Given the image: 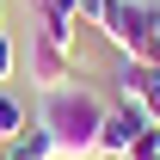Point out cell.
<instances>
[{
	"mask_svg": "<svg viewBox=\"0 0 160 160\" xmlns=\"http://www.w3.org/2000/svg\"><path fill=\"white\" fill-rule=\"evenodd\" d=\"M111 105L99 92H86V86H56V92H43L37 99V129L56 142V160H86L99 154V123Z\"/></svg>",
	"mask_w": 160,
	"mask_h": 160,
	"instance_id": "obj_1",
	"label": "cell"
},
{
	"mask_svg": "<svg viewBox=\"0 0 160 160\" xmlns=\"http://www.w3.org/2000/svg\"><path fill=\"white\" fill-rule=\"evenodd\" d=\"M160 0H117V12L105 25V43L117 49V56H136V62H160Z\"/></svg>",
	"mask_w": 160,
	"mask_h": 160,
	"instance_id": "obj_2",
	"label": "cell"
},
{
	"mask_svg": "<svg viewBox=\"0 0 160 160\" xmlns=\"http://www.w3.org/2000/svg\"><path fill=\"white\" fill-rule=\"evenodd\" d=\"M111 92H117V105H136V111H148V117L160 123V62L123 56L117 74H111Z\"/></svg>",
	"mask_w": 160,
	"mask_h": 160,
	"instance_id": "obj_3",
	"label": "cell"
},
{
	"mask_svg": "<svg viewBox=\"0 0 160 160\" xmlns=\"http://www.w3.org/2000/svg\"><path fill=\"white\" fill-rule=\"evenodd\" d=\"M142 129H154L148 111H136V105H111L105 123H99V154H105V160H129V148H136Z\"/></svg>",
	"mask_w": 160,
	"mask_h": 160,
	"instance_id": "obj_4",
	"label": "cell"
},
{
	"mask_svg": "<svg viewBox=\"0 0 160 160\" xmlns=\"http://www.w3.org/2000/svg\"><path fill=\"white\" fill-rule=\"evenodd\" d=\"M31 80H37V92L74 86V56L56 49V43H43V37H31Z\"/></svg>",
	"mask_w": 160,
	"mask_h": 160,
	"instance_id": "obj_5",
	"label": "cell"
},
{
	"mask_svg": "<svg viewBox=\"0 0 160 160\" xmlns=\"http://www.w3.org/2000/svg\"><path fill=\"white\" fill-rule=\"evenodd\" d=\"M25 129H31V111L19 105V92H6V86H0V148H6V142H19Z\"/></svg>",
	"mask_w": 160,
	"mask_h": 160,
	"instance_id": "obj_6",
	"label": "cell"
},
{
	"mask_svg": "<svg viewBox=\"0 0 160 160\" xmlns=\"http://www.w3.org/2000/svg\"><path fill=\"white\" fill-rule=\"evenodd\" d=\"M0 154H6V160H56V142H49V136L37 129V123H31V129H25L19 142H6Z\"/></svg>",
	"mask_w": 160,
	"mask_h": 160,
	"instance_id": "obj_7",
	"label": "cell"
},
{
	"mask_svg": "<svg viewBox=\"0 0 160 160\" xmlns=\"http://www.w3.org/2000/svg\"><path fill=\"white\" fill-rule=\"evenodd\" d=\"M31 19H80V0H25Z\"/></svg>",
	"mask_w": 160,
	"mask_h": 160,
	"instance_id": "obj_8",
	"label": "cell"
},
{
	"mask_svg": "<svg viewBox=\"0 0 160 160\" xmlns=\"http://www.w3.org/2000/svg\"><path fill=\"white\" fill-rule=\"evenodd\" d=\"M111 12H117V0H80V25H92V31H105Z\"/></svg>",
	"mask_w": 160,
	"mask_h": 160,
	"instance_id": "obj_9",
	"label": "cell"
},
{
	"mask_svg": "<svg viewBox=\"0 0 160 160\" xmlns=\"http://www.w3.org/2000/svg\"><path fill=\"white\" fill-rule=\"evenodd\" d=\"M129 160H160V123L136 136V148H129Z\"/></svg>",
	"mask_w": 160,
	"mask_h": 160,
	"instance_id": "obj_10",
	"label": "cell"
},
{
	"mask_svg": "<svg viewBox=\"0 0 160 160\" xmlns=\"http://www.w3.org/2000/svg\"><path fill=\"white\" fill-rule=\"evenodd\" d=\"M12 74H19V43H12L6 31H0V86H6Z\"/></svg>",
	"mask_w": 160,
	"mask_h": 160,
	"instance_id": "obj_11",
	"label": "cell"
},
{
	"mask_svg": "<svg viewBox=\"0 0 160 160\" xmlns=\"http://www.w3.org/2000/svg\"><path fill=\"white\" fill-rule=\"evenodd\" d=\"M154 37H160V25H154Z\"/></svg>",
	"mask_w": 160,
	"mask_h": 160,
	"instance_id": "obj_12",
	"label": "cell"
},
{
	"mask_svg": "<svg viewBox=\"0 0 160 160\" xmlns=\"http://www.w3.org/2000/svg\"><path fill=\"white\" fill-rule=\"evenodd\" d=\"M0 160H6V154H0Z\"/></svg>",
	"mask_w": 160,
	"mask_h": 160,
	"instance_id": "obj_13",
	"label": "cell"
}]
</instances>
